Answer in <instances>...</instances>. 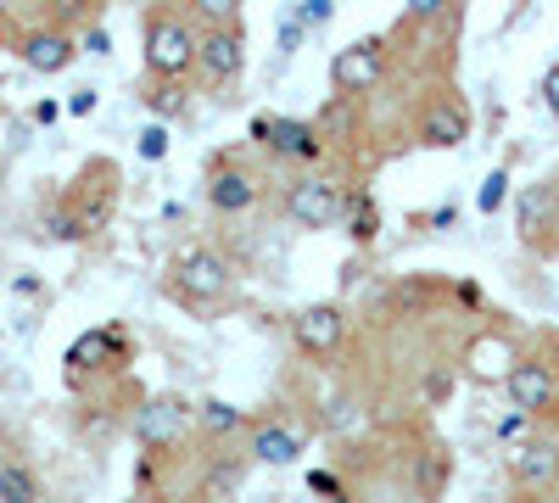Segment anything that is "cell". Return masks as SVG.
<instances>
[{
  "instance_id": "cell-1",
  "label": "cell",
  "mask_w": 559,
  "mask_h": 503,
  "mask_svg": "<svg viewBox=\"0 0 559 503\" xmlns=\"http://www.w3.org/2000/svg\"><path fill=\"white\" fill-rule=\"evenodd\" d=\"M381 73H386V39H381V34L353 39L347 51L331 57V84H336V96H364V89L376 84Z\"/></svg>"
},
{
  "instance_id": "cell-2",
  "label": "cell",
  "mask_w": 559,
  "mask_h": 503,
  "mask_svg": "<svg viewBox=\"0 0 559 503\" xmlns=\"http://www.w3.org/2000/svg\"><path fill=\"white\" fill-rule=\"evenodd\" d=\"M197 62V39L179 17H152L146 23V68L157 79H179L185 68Z\"/></svg>"
},
{
  "instance_id": "cell-3",
  "label": "cell",
  "mask_w": 559,
  "mask_h": 503,
  "mask_svg": "<svg viewBox=\"0 0 559 503\" xmlns=\"http://www.w3.org/2000/svg\"><path fill=\"white\" fill-rule=\"evenodd\" d=\"M174 286H179V297H191V302H213V297L229 291V263L218 252H207V247H185L174 258Z\"/></svg>"
},
{
  "instance_id": "cell-4",
  "label": "cell",
  "mask_w": 559,
  "mask_h": 503,
  "mask_svg": "<svg viewBox=\"0 0 559 503\" xmlns=\"http://www.w3.org/2000/svg\"><path fill=\"white\" fill-rule=\"evenodd\" d=\"M286 213L302 224V230H331V224H342V213H347V196H342V185H331V179H302V185H292V196H286Z\"/></svg>"
},
{
  "instance_id": "cell-5",
  "label": "cell",
  "mask_w": 559,
  "mask_h": 503,
  "mask_svg": "<svg viewBox=\"0 0 559 503\" xmlns=\"http://www.w3.org/2000/svg\"><path fill=\"white\" fill-rule=\"evenodd\" d=\"M197 68L224 84V79H236L241 73V28H229V23H213L202 39H197Z\"/></svg>"
},
{
  "instance_id": "cell-6",
  "label": "cell",
  "mask_w": 559,
  "mask_h": 503,
  "mask_svg": "<svg viewBox=\"0 0 559 503\" xmlns=\"http://www.w3.org/2000/svg\"><path fill=\"white\" fill-rule=\"evenodd\" d=\"M292 331H297V347L302 352H313V358H324V352H336L342 347V308H302L297 319H292Z\"/></svg>"
},
{
  "instance_id": "cell-7",
  "label": "cell",
  "mask_w": 559,
  "mask_h": 503,
  "mask_svg": "<svg viewBox=\"0 0 559 503\" xmlns=\"http://www.w3.org/2000/svg\"><path fill=\"white\" fill-rule=\"evenodd\" d=\"M503 386H509V403L526 408V415H543V408L554 403V392H559L548 363H515V370L503 375Z\"/></svg>"
},
{
  "instance_id": "cell-8",
  "label": "cell",
  "mask_w": 559,
  "mask_h": 503,
  "mask_svg": "<svg viewBox=\"0 0 559 503\" xmlns=\"http://www.w3.org/2000/svg\"><path fill=\"white\" fill-rule=\"evenodd\" d=\"M419 141H426L431 152H453L459 141H471V118H464L459 101H437L426 112V123H419Z\"/></svg>"
},
{
  "instance_id": "cell-9",
  "label": "cell",
  "mask_w": 559,
  "mask_h": 503,
  "mask_svg": "<svg viewBox=\"0 0 559 503\" xmlns=\"http://www.w3.org/2000/svg\"><path fill=\"white\" fill-rule=\"evenodd\" d=\"M134 431H140V442H146V447H168V442L185 431V403H174V397L146 403V408L134 415Z\"/></svg>"
},
{
  "instance_id": "cell-10",
  "label": "cell",
  "mask_w": 559,
  "mask_h": 503,
  "mask_svg": "<svg viewBox=\"0 0 559 503\" xmlns=\"http://www.w3.org/2000/svg\"><path fill=\"white\" fill-rule=\"evenodd\" d=\"M263 146H274L280 157L313 163V157H324V134H319L313 123H302V118H280V123L269 129V141H263Z\"/></svg>"
},
{
  "instance_id": "cell-11",
  "label": "cell",
  "mask_w": 559,
  "mask_h": 503,
  "mask_svg": "<svg viewBox=\"0 0 559 503\" xmlns=\"http://www.w3.org/2000/svg\"><path fill=\"white\" fill-rule=\"evenodd\" d=\"M73 57H79V51H73L68 34H51V28H45V34H28V39H23V62H28L34 73H62Z\"/></svg>"
},
{
  "instance_id": "cell-12",
  "label": "cell",
  "mask_w": 559,
  "mask_h": 503,
  "mask_svg": "<svg viewBox=\"0 0 559 503\" xmlns=\"http://www.w3.org/2000/svg\"><path fill=\"white\" fill-rule=\"evenodd\" d=\"M207 202H213L218 213H247V207L258 202V179H252V173H241V168H224V173H213Z\"/></svg>"
},
{
  "instance_id": "cell-13",
  "label": "cell",
  "mask_w": 559,
  "mask_h": 503,
  "mask_svg": "<svg viewBox=\"0 0 559 503\" xmlns=\"http://www.w3.org/2000/svg\"><path fill=\"white\" fill-rule=\"evenodd\" d=\"M297 453H302V436L286 431V426H263L252 436V459L258 465H297Z\"/></svg>"
},
{
  "instance_id": "cell-14",
  "label": "cell",
  "mask_w": 559,
  "mask_h": 503,
  "mask_svg": "<svg viewBox=\"0 0 559 503\" xmlns=\"http://www.w3.org/2000/svg\"><path fill=\"white\" fill-rule=\"evenodd\" d=\"M554 476H559V453H554V447L526 442V447L515 453V481H521V487H548Z\"/></svg>"
},
{
  "instance_id": "cell-15",
  "label": "cell",
  "mask_w": 559,
  "mask_h": 503,
  "mask_svg": "<svg viewBox=\"0 0 559 503\" xmlns=\"http://www.w3.org/2000/svg\"><path fill=\"white\" fill-rule=\"evenodd\" d=\"M123 342H118V331H90V336H79L73 347H68V370L79 375L84 363H96V358H107V352H118Z\"/></svg>"
},
{
  "instance_id": "cell-16",
  "label": "cell",
  "mask_w": 559,
  "mask_h": 503,
  "mask_svg": "<svg viewBox=\"0 0 559 503\" xmlns=\"http://www.w3.org/2000/svg\"><path fill=\"white\" fill-rule=\"evenodd\" d=\"M342 224H347V236L364 247V241H376V230H381V213H376V202H369V196L358 191V196H347V213H342Z\"/></svg>"
},
{
  "instance_id": "cell-17",
  "label": "cell",
  "mask_w": 559,
  "mask_h": 503,
  "mask_svg": "<svg viewBox=\"0 0 559 503\" xmlns=\"http://www.w3.org/2000/svg\"><path fill=\"white\" fill-rule=\"evenodd\" d=\"M0 498H7V503H34V498H39L34 470H23V465H0Z\"/></svg>"
},
{
  "instance_id": "cell-18",
  "label": "cell",
  "mask_w": 559,
  "mask_h": 503,
  "mask_svg": "<svg viewBox=\"0 0 559 503\" xmlns=\"http://www.w3.org/2000/svg\"><path fill=\"white\" fill-rule=\"evenodd\" d=\"M202 426H207L213 436H229V431L247 426V415H241L236 403H218V397H213V403H202Z\"/></svg>"
},
{
  "instance_id": "cell-19",
  "label": "cell",
  "mask_w": 559,
  "mask_h": 503,
  "mask_svg": "<svg viewBox=\"0 0 559 503\" xmlns=\"http://www.w3.org/2000/svg\"><path fill=\"white\" fill-rule=\"evenodd\" d=\"M146 107H152L157 118H179V112H185V89H179L174 79H163L152 96H146Z\"/></svg>"
},
{
  "instance_id": "cell-20",
  "label": "cell",
  "mask_w": 559,
  "mask_h": 503,
  "mask_svg": "<svg viewBox=\"0 0 559 503\" xmlns=\"http://www.w3.org/2000/svg\"><path fill=\"white\" fill-rule=\"evenodd\" d=\"M241 481H247V465L229 459V465H218V470L207 476V487H202V492H207V498H224V492H236Z\"/></svg>"
},
{
  "instance_id": "cell-21",
  "label": "cell",
  "mask_w": 559,
  "mask_h": 503,
  "mask_svg": "<svg viewBox=\"0 0 559 503\" xmlns=\"http://www.w3.org/2000/svg\"><path fill=\"white\" fill-rule=\"evenodd\" d=\"M134 152L146 157V163H163L168 157V129L163 123H146V129H140V141H134Z\"/></svg>"
},
{
  "instance_id": "cell-22",
  "label": "cell",
  "mask_w": 559,
  "mask_h": 503,
  "mask_svg": "<svg viewBox=\"0 0 559 503\" xmlns=\"http://www.w3.org/2000/svg\"><path fill=\"white\" fill-rule=\"evenodd\" d=\"M503 196H509V173H503V168H492V173H487V185H481V196H476V207L492 218V213L503 207Z\"/></svg>"
},
{
  "instance_id": "cell-23",
  "label": "cell",
  "mask_w": 559,
  "mask_h": 503,
  "mask_svg": "<svg viewBox=\"0 0 559 503\" xmlns=\"http://www.w3.org/2000/svg\"><path fill=\"white\" fill-rule=\"evenodd\" d=\"M543 213H548V191H526L521 196V236H537L543 230Z\"/></svg>"
},
{
  "instance_id": "cell-24",
  "label": "cell",
  "mask_w": 559,
  "mask_h": 503,
  "mask_svg": "<svg viewBox=\"0 0 559 503\" xmlns=\"http://www.w3.org/2000/svg\"><path fill=\"white\" fill-rule=\"evenodd\" d=\"M45 236H51V241H79L90 230H84V218H73V213H51V218H45Z\"/></svg>"
},
{
  "instance_id": "cell-25",
  "label": "cell",
  "mask_w": 559,
  "mask_h": 503,
  "mask_svg": "<svg viewBox=\"0 0 559 503\" xmlns=\"http://www.w3.org/2000/svg\"><path fill=\"white\" fill-rule=\"evenodd\" d=\"M191 7L207 17V23H236V12H241V0H191Z\"/></svg>"
},
{
  "instance_id": "cell-26",
  "label": "cell",
  "mask_w": 559,
  "mask_h": 503,
  "mask_svg": "<svg viewBox=\"0 0 559 503\" xmlns=\"http://www.w3.org/2000/svg\"><path fill=\"white\" fill-rule=\"evenodd\" d=\"M308 28H324V23H331L336 17V0H302V12H297Z\"/></svg>"
},
{
  "instance_id": "cell-27",
  "label": "cell",
  "mask_w": 559,
  "mask_h": 503,
  "mask_svg": "<svg viewBox=\"0 0 559 503\" xmlns=\"http://www.w3.org/2000/svg\"><path fill=\"white\" fill-rule=\"evenodd\" d=\"M347 129H353V112H347V101L324 107V118H319V134H347Z\"/></svg>"
},
{
  "instance_id": "cell-28",
  "label": "cell",
  "mask_w": 559,
  "mask_h": 503,
  "mask_svg": "<svg viewBox=\"0 0 559 503\" xmlns=\"http://www.w3.org/2000/svg\"><path fill=\"white\" fill-rule=\"evenodd\" d=\"M302 34H308V23H302V17L292 12L286 23H280V57H292V51H297V39H302Z\"/></svg>"
},
{
  "instance_id": "cell-29",
  "label": "cell",
  "mask_w": 559,
  "mask_h": 503,
  "mask_svg": "<svg viewBox=\"0 0 559 503\" xmlns=\"http://www.w3.org/2000/svg\"><path fill=\"white\" fill-rule=\"evenodd\" d=\"M308 492H319V498H342V476H336V470H313V476H308Z\"/></svg>"
},
{
  "instance_id": "cell-30",
  "label": "cell",
  "mask_w": 559,
  "mask_h": 503,
  "mask_svg": "<svg viewBox=\"0 0 559 503\" xmlns=\"http://www.w3.org/2000/svg\"><path fill=\"white\" fill-rule=\"evenodd\" d=\"M526 408H515V415H509V420H498V442H521V431H526Z\"/></svg>"
},
{
  "instance_id": "cell-31",
  "label": "cell",
  "mask_w": 559,
  "mask_h": 503,
  "mask_svg": "<svg viewBox=\"0 0 559 503\" xmlns=\"http://www.w3.org/2000/svg\"><path fill=\"white\" fill-rule=\"evenodd\" d=\"M68 112H73V118H90V112H96V89H90V84L73 89V96H68Z\"/></svg>"
},
{
  "instance_id": "cell-32",
  "label": "cell",
  "mask_w": 559,
  "mask_h": 503,
  "mask_svg": "<svg viewBox=\"0 0 559 503\" xmlns=\"http://www.w3.org/2000/svg\"><path fill=\"white\" fill-rule=\"evenodd\" d=\"M543 101H548V112L559 118V62L548 68V79H543Z\"/></svg>"
},
{
  "instance_id": "cell-33",
  "label": "cell",
  "mask_w": 559,
  "mask_h": 503,
  "mask_svg": "<svg viewBox=\"0 0 559 503\" xmlns=\"http://www.w3.org/2000/svg\"><path fill=\"white\" fill-rule=\"evenodd\" d=\"M442 7H448V0H408V12H414L419 23H431V17H442Z\"/></svg>"
},
{
  "instance_id": "cell-34",
  "label": "cell",
  "mask_w": 559,
  "mask_h": 503,
  "mask_svg": "<svg viewBox=\"0 0 559 503\" xmlns=\"http://www.w3.org/2000/svg\"><path fill=\"white\" fill-rule=\"evenodd\" d=\"M84 51H90V57H107V51H112L107 28H90V34H84Z\"/></svg>"
},
{
  "instance_id": "cell-35",
  "label": "cell",
  "mask_w": 559,
  "mask_h": 503,
  "mask_svg": "<svg viewBox=\"0 0 559 503\" xmlns=\"http://www.w3.org/2000/svg\"><path fill=\"white\" fill-rule=\"evenodd\" d=\"M442 476H448V465H442V459H426V492H437Z\"/></svg>"
},
{
  "instance_id": "cell-36",
  "label": "cell",
  "mask_w": 559,
  "mask_h": 503,
  "mask_svg": "<svg viewBox=\"0 0 559 503\" xmlns=\"http://www.w3.org/2000/svg\"><path fill=\"white\" fill-rule=\"evenodd\" d=\"M57 118H62L57 101H34V123H57Z\"/></svg>"
},
{
  "instance_id": "cell-37",
  "label": "cell",
  "mask_w": 559,
  "mask_h": 503,
  "mask_svg": "<svg viewBox=\"0 0 559 503\" xmlns=\"http://www.w3.org/2000/svg\"><path fill=\"white\" fill-rule=\"evenodd\" d=\"M0 179H7V163H0Z\"/></svg>"
},
{
  "instance_id": "cell-38",
  "label": "cell",
  "mask_w": 559,
  "mask_h": 503,
  "mask_svg": "<svg viewBox=\"0 0 559 503\" xmlns=\"http://www.w3.org/2000/svg\"><path fill=\"white\" fill-rule=\"evenodd\" d=\"M0 12H7V0H0Z\"/></svg>"
}]
</instances>
